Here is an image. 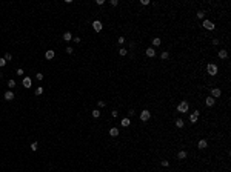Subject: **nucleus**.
Wrapping results in <instances>:
<instances>
[{
  "instance_id": "obj_1",
  "label": "nucleus",
  "mask_w": 231,
  "mask_h": 172,
  "mask_svg": "<svg viewBox=\"0 0 231 172\" xmlns=\"http://www.w3.org/2000/svg\"><path fill=\"white\" fill-rule=\"evenodd\" d=\"M188 109H190V105H188L187 102H182V103H179V106H177V111L180 112V114H185V112H188Z\"/></svg>"
},
{
  "instance_id": "obj_2",
  "label": "nucleus",
  "mask_w": 231,
  "mask_h": 172,
  "mask_svg": "<svg viewBox=\"0 0 231 172\" xmlns=\"http://www.w3.org/2000/svg\"><path fill=\"white\" fill-rule=\"evenodd\" d=\"M149 118H151V112H149L148 109H145V111L140 112V120L142 121H148Z\"/></svg>"
},
{
  "instance_id": "obj_3",
  "label": "nucleus",
  "mask_w": 231,
  "mask_h": 172,
  "mask_svg": "<svg viewBox=\"0 0 231 172\" xmlns=\"http://www.w3.org/2000/svg\"><path fill=\"white\" fill-rule=\"evenodd\" d=\"M206 71H208V74H210V75H216V74H217V66H216V65H213V63H210L206 66Z\"/></svg>"
},
{
  "instance_id": "obj_4",
  "label": "nucleus",
  "mask_w": 231,
  "mask_h": 172,
  "mask_svg": "<svg viewBox=\"0 0 231 172\" xmlns=\"http://www.w3.org/2000/svg\"><path fill=\"white\" fill-rule=\"evenodd\" d=\"M93 28H94V31H96V32H100V31H102V28H103L102 22H100V20H94L93 22Z\"/></svg>"
},
{
  "instance_id": "obj_5",
  "label": "nucleus",
  "mask_w": 231,
  "mask_h": 172,
  "mask_svg": "<svg viewBox=\"0 0 231 172\" xmlns=\"http://www.w3.org/2000/svg\"><path fill=\"white\" fill-rule=\"evenodd\" d=\"M202 26L205 29H210V31H213L214 28H216V25L213 23V22H210V20H203V23H202Z\"/></svg>"
},
{
  "instance_id": "obj_6",
  "label": "nucleus",
  "mask_w": 231,
  "mask_h": 172,
  "mask_svg": "<svg viewBox=\"0 0 231 172\" xmlns=\"http://www.w3.org/2000/svg\"><path fill=\"white\" fill-rule=\"evenodd\" d=\"M222 95V91L219 89V88H214V89H211V97L213 98H217V97Z\"/></svg>"
},
{
  "instance_id": "obj_7",
  "label": "nucleus",
  "mask_w": 231,
  "mask_h": 172,
  "mask_svg": "<svg viewBox=\"0 0 231 172\" xmlns=\"http://www.w3.org/2000/svg\"><path fill=\"white\" fill-rule=\"evenodd\" d=\"M197 118H199V111H194L193 114L190 115V121H191V123H196Z\"/></svg>"
},
{
  "instance_id": "obj_8",
  "label": "nucleus",
  "mask_w": 231,
  "mask_h": 172,
  "mask_svg": "<svg viewBox=\"0 0 231 172\" xmlns=\"http://www.w3.org/2000/svg\"><path fill=\"white\" fill-rule=\"evenodd\" d=\"M54 56H56V52H54L53 49H48L46 52H45V57H46V60H51V58H54Z\"/></svg>"
},
{
  "instance_id": "obj_9",
  "label": "nucleus",
  "mask_w": 231,
  "mask_h": 172,
  "mask_svg": "<svg viewBox=\"0 0 231 172\" xmlns=\"http://www.w3.org/2000/svg\"><path fill=\"white\" fill-rule=\"evenodd\" d=\"M31 79H29V77H25L23 80H22V85H23L25 88H31Z\"/></svg>"
},
{
  "instance_id": "obj_10",
  "label": "nucleus",
  "mask_w": 231,
  "mask_h": 172,
  "mask_svg": "<svg viewBox=\"0 0 231 172\" xmlns=\"http://www.w3.org/2000/svg\"><path fill=\"white\" fill-rule=\"evenodd\" d=\"M12 98H14V92H12V91H6V92H5V100L11 102Z\"/></svg>"
},
{
  "instance_id": "obj_11",
  "label": "nucleus",
  "mask_w": 231,
  "mask_h": 172,
  "mask_svg": "<svg viewBox=\"0 0 231 172\" xmlns=\"http://www.w3.org/2000/svg\"><path fill=\"white\" fill-rule=\"evenodd\" d=\"M214 103H216V100H214L213 97H208V98L205 100V105H206V106H210V108H211V106H214Z\"/></svg>"
},
{
  "instance_id": "obj_12",
  "label": "nucleus",
  "mask_w": 231,
  "mask_h": 172,
  "mask_svg": "<svg viewBox=\"0 0 231 172\" xmlns=\"http://www.w3.org/2000/svg\"><path fill=\"white\" fill-rule=\"evenodd\" d=\"M197 148H199V149H205V148H208V141H206V140H200L199 143H197Z\"/></svg>"
},
{
  "instance_id": "obj_13",
  "label": "nucleus",
  "mask_w": 231,
  "mask_h": 172,
  "mask_svg": "<svg viewBox=\"0 0 231 172\" xmlns=\"http://www.w3.org/2000/svg\"><path fill=\"white\" fill-rule=\"evenodd\" d=\"M217 56H219V58H226V57H228V51H226V49H220Z\"/></svg>"
},
{
  "instance_id": "obj_14",
  "label": "nucleus",
  "mask_w": 231,
  "mask_h": 172,
  "mask_svg": "<svg viewBox=\"0 0 231 172\" xmlns=\"http://www.w3.org/2000/svg\"><path fill=\"white\" fill-rule=\"evenodd\" d=\"M129 125H131V120L129 118H123L122 121H120V126H123V128H128Z\"/></svg>"
},
{
  "instance_id": "obj_15",
  "label": "nucleus",
  "mask_w": 231,
  "mask_h": 172,
  "mask_svg": "<svg viewBox=\"0 0 231 172\" xmlns=\"http://www.w3.org/2000/svg\"><path fill=\"white\" fill-rule=\"evenodd\" d=\"M63 40H65V42H69V40H73V34L66 31V32L63 34Z\"/></svg>"
},
{
  "instance_id": "obj_16",
  "label": "nucleus",
  "mask_w": 231,
  "mask_h": 172,
  "mask_svg": "<svg viewBox=\"0 0 231 172\" xmlns=\"http://www.w3.org/2000/svg\"><path fill=\"white\" fill-rule=\"evenodd\" d=\"M187 151H180V152H179V154H177V158H179V160H185V158H187Z\"/></svg>"
},
{
  "instance_id": "obj_17",
  "label": "nucleus",
  "mask_w": 231,
  "mask_h": 172,
  "mask_svg": "<svg viewBox=\"0 0 231 172\" xmlns=\"http://www.w3.org/2000/svg\"><path fill=\"white\" fill-rule=\"evenodd\" d=\"M109 135H111V137H117V135H119V129H117V128H111V129H109Z\"/></svg>"
},
{
  "instance_id": "obj_18",
  "label": "nucleus",
  "mask_w": 231,
  "mask_h": 172,
  "mask_svg": "<svg viewBox=\"0 0 231 172\" xmlns=\"http://www.w3.org/2000/svg\"><path fill=\"white\" fill-rule=\"evenodd\" d=\"M146 56H148V57H154L156 56V51L152 49V48H148V49H146Z\"/></svg>"
},
{
  "instance_id": "obj_19",
  "label": "nucleus",
  "mask_w": 231,
  "mask_h": 172,
  "mask_svg": "<svg viewBox=\"0 0 231 172\" xmlns=\"http://www.w3.org/2000/svg\"><path fill=\"white\" fill-rule=\"evenodd\" d=\"M183 125H185V121L182 118H177V120H176V126H177V128H183Z\"/></svg>"
},
{
  "instance_id": "obj_20",
  "label": "nucleus",
  "mask_w": 231,
  "mask_h": 172,
  "mask_svg": "<svg viewBox=\"0 0 231 172\" xmlns=\"http://www.w3.org/2000/svg\"><path fill=\"white\" fill-rule=\"evenodd\" d=\"M160 58H162V60H168V58H170V52H167V51H165V52H162L160 54Z\"/></svg>"
},
{
  "instance_id": "obj_21",
  "label": "nucleus",
  "mask_w": 231,
  "mask_h": 172,
  "mask_svg": "<svg viewBox=\"0 0 231 172\" xmlns=\"http://www.w3.org/2000/svg\"><path fill=\"white\" fill-rule=\"evenodd\" d=\"M152 45H154V46H160V38H159V37L152 38Z\"/></svg>"
},
{
  "instance_id": "obj_22",
  "label": "nucleus",
  "mask_w": 231,
  "mask_h": 172,
  "mask_svg": "<svg viewBox=\"0 0 231 172\" xmlns=\"http://www.w3.org/2000/svg\"><path fill=\"white\" fill-rule=\"evenodd\" d=\"M93 117H94V118H99V117H100V111H99V109H94V111H93Z\"/></svg>"
},
{
  "instance_id": "obj_23",
  "label": "nucleus",
  "mask_w": 231,
  "mask_h": 172,
  "mask_svg": "<svg viewBox=\"0 0 231 172\" xmlns=\"http://www.w3.org/2000/svg\"><path fill=\"white\" fill-rule=\"evenodd\" d=\"M42 94H43V88L39 86L37 89H35V95H42Z\"/></svg>"
},
{
  "instance_id": "obj_24",
  "label": "nucleus",
  "mask_w": 231,
  "mask_h": 172,
  "mask_svg": "<svg viewBox=\"0 0 231 172\" xmlns=\"http://www.w3.org/2000/svg\"><path fill=\"white\" fill-rule=\"evenodd\" d=\"M119 54H120V56L123 57V56H126V54H128V51H126L125 48H122V49H119Z\"/></svg>"
},
{
  "instance_id": "obj_25",
  "label": "nucleus",
  "mask_w": 231,
  "mask_h": 172,
  "mask_svg": "<svg viewBox=\"0 0 231 172\" xmlns=\"http://www.w3.org/2000/svg\"><path fill=\"white\" fill-rule=\"evenodd\" d=\"M160 164H162L163 167H168V166H170V161H168V160H162V161H160Z\"/></svg>"
},
{
  "instance_id": "obj_26",
  "label": "nucleus",
  "mask_w": 231,
  "mask_h": 172,
  "mask_svg": "<svg viewBox=\"0 0 231 172\" xmlns=\"http://www.w3.org/2000/svg\"><path fill=\"white\" fill-rule=\"evenodd\" d=\"M14 86H15V82H14V80H8V88H11V89H12Z\"/></svg>"
},
{
  "instance_id": "obj_27",
  "label": "nucleus",
  "mask_w": 231,
  "mask_h": 172,
  "mask_svg": "<svg viewBox=\"0 0 231 172\" xmlns=\"http://www.w3.org/2000/svg\"><path fill=\"white\" fill-rule=\"evenodd\" d=\"M205 17V11H199L197 12V19H203Z\"/></svg>"
},
{
  "instance_id": "obj_28",
  "label": "nucleus",
  "mask_w": 231,
  "mask_h": 172,
  "mask_svg": "<svg viewBox=\"0 0 231 172\" xmlns=\"http://www.w3.org/2000/svg\"><path fill=\"white\" fill-rule=\"evenodd\" d=\"M37 148H39V144H37V143H32V144H31V151H34V152H35V151H37Z\"/></svg>"
},
{
  "instance_id": "obj_29",
  "label": "nucleus",
  "mask_w": 231,
  "mask_h": 172,
  "mask_svg": "<svg viewBox=\"0 0 231 172\" xmlns=\"http://www.w3.org/2000/svg\"><path fill=\"white\" fill-rule=\"evenodd\" d=\"M5 60H6V61L12 60V56H11V54H5Z\"/></svg>"
},
{
  "instance_id": "obj_30",
  "label": "nucleus",
  "mask_w": 231,
  "mask_h": 172,
  "mask_svg": "<svg viewBox=\"0 0 231 172\" xmlns=\"http://www.w3.org/2000/svg\"><path fill=\"white\" fill-rule=\"evenodd\" d=\"M5 65H6V60L5 58H0V68H3Z\"/></svg>"
},
{
  "instance_id": "obj_31",
  "label": "nucleus",
  "mask_w": 231,
  "mask_h": 172,
  "mask_svg": "<svg viewBox=\"0 0 231 172\" xmlns=\"http://www.w3.org/2000/svg\"><path fill=\"white\" fill-rule=\"evenodd\" d=\"M117 42H119L120 45H123V42H125V37H119V40H117Z\"/></svg>"
},
{
  "instance_id": "obj_32",
  "label": "nucleus",
  "mask_w": 231,
  "mask_h": 172,
  "mask_svg": "<svg viewBox=\"0 0 231 172\" xmlns=\"http://www.w3.org/2000/svg\"><path fill=\"white\" fill-rule=\"evenodd\" d=\"M97 105H99V108H103V106H105V102H102V100H100Z\"/></svg>"
},
{
  "instance_id": "obj_33",
  "label": "nucleus",
  "mask_w": 231,
  "mask_h": 172,
  "mask_svg": "<svg viewBox=\"0 0 231 172\" xmlns=\"http://www.w3.org/2000/svg\"><path fill=\"white\" fill-rule=\"evenodd\" d=\"M66 52H68V54H73V48L68 46V48H66Z\"/></svg>"
},
{
  "instance_id": "obj_34",
  "label": "nucleus",
  "mask_w": 231,
  "mask_h": 172,
  "mask_svg": "<svg viewBox=\"0 0 231 172\" xmlns=\"http://www.w3.org/2000/svg\"><path fill=\"white\" fill-rule=\"evenodd\" d=\"M35 77H37V80H43V74H37Z\"/></svg>"
},
{
  "instance_id": "obj_35",
  "label": "nucleus",
  "mask_w": 231,
  "mask_h": 172,
  "mask_svg": "<svg viewBox=\"0 0 231 172\" xmlns=\"http://www.w3.org/2000/svg\"><path fill=\"white\" fill-rule=\"evenodd\" d=\"M140 3H142V5H145V6H146V5H149V0H142Z\"/></svg>"
},
{
  "instance_id": "obj_36",
  "label": "nucleus",
  "mask_w": 231,
  "mask_h": 172,
  "mask_svg": "<svg viewBox=\"0 0 231 172\" xmlns=\"http://www.w3.org/2000/svg\"><path fill=\"white\" fill-rule=\"evenodd\" d=\"M111 5L113 6H117V5H119V2H117V0H111Z\"/></svg>"
},
{
  "instance_id": "obj_37",
  "label": "nucleus",
  "mask_w": 231,
  "mask_h": 172,
  "mask_svg": "<svg viewBox=\"0 0 231 172\" xmlns=\"http://www.w3.org/2000/svg\"><path fill=\"white\" fill-rule=\"evenodd\" d=\"M133 115H134V111H133V109H131V111H128V118H129V117H133Z\"/></svg>"
},
{
  "instance_id": "obj_38",
  "label": "nucleus",
  "mask_w": 231,
  "mask_h": 172,
  "mask_svg": "<svg viewBox=\"0 0 231 172\" xmlns=\"http://www.w3.org/2000/svg\"><path fill=\"white\" fill-rule=\"evenodd\" d=\"M74 38V42H76V43H80V37H73Z\"/></svg>"
},
{
  "instance_id": "obj_39",
  "label": "nucleus",
  "mask_w": 231,
  "mask_h": 172,
  "mask_svg": "<svg viewBox=\"0 0 231 172\" xmlns=\"http://www.w3.org/2000/svg\"><path fill=\"white\" fill-rule=\"evenodd\" d=\"M96 3H97V5H103L105 2H103V0H96Z\"/></svg>"
},
{
  "instance_id": "obj_40",
  "label": "nucleus",
  "mask_w": 231,
  "mask_h": 172,
  "mask_svg": "<svg viewBox=\"0 0 231 172\" xmlns=\"http://www.w3.org/2000/svg\"><path fill=\"white\" fill-rule=\"evenodd\" d=\"M213 45H219V38H214V40H213Z\"/></svg>"
},
{
  "instance_id": "obj_41",
  "label": "nucleus",
  "mask_w": 231,
  "mask_h": 172,
  "mask_svg": "<svg viewBox=\"0 0 231 172\" xmlns=\"http://www.w3.org/2000/svg\"><path fill=\"white\" fill-rule=\"evenodd\" d=\"M17 74L19 75H23V69H17Z\"/></svg>"
}]
</instances>
